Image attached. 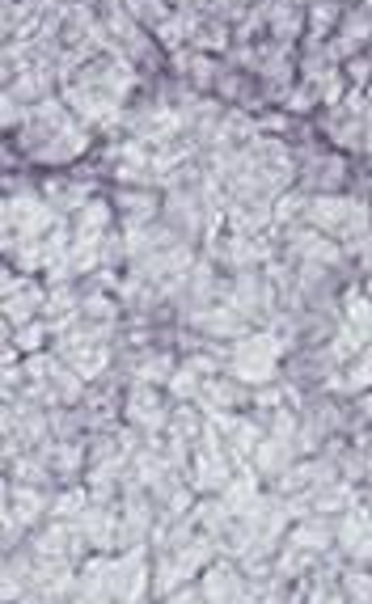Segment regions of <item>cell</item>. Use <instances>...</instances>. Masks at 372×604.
<instances>
[{
    "label": "cell",
    "instance_id": "1",
    "mask_svg": "<svg viewBox=\"0 0 372 604\" xmlns=\"http://www.w3.org/2000/svg\"><path fill=\"white\" fill-rule=\"evenodd\" d=\"M225 482H229V465H225V457H220L216 436L208 431V436H203V457H199V478H195V486H199V490H216V486H225Z\"/></svg>",
    "mask_w": 372,
    "mask_h": 604
},
{
    "label": "cell",
    "instance_id": "2",
    "mask_svg": "<svg viewBox=\"0 0 372 604\" xmlns=\"http://www.w3.org/2000/svg\"><path fill=\"white\" fill-rule=\"evenodd\" d=\"M203 600L208 604H237L241 600V579L229 566H212L208 579H203Z\"/></svg>",
    "mask_w": 372,
    "mask_h": 604
},
{
    "label": "cell",
    "instance_id": "3",
    "mask_svg": "<svg viewBox=\"0 0 372 604\" xmlns=\"http://www.w3.org/2000/svg\"><path fill=\"white\" fill-rule=\"evenodd\" d=\"M127 414H132L136 423H144V427H148V423L157 427V423L165 419V410H161V402L153 398V393H136V402H132V410H127Z\"/></svg>",
    "mask_w": 372,
    "mask_h": 604
},
{
    "label": "cell",
    "instance_id": "4",
    "mask_svg": "<svg viewBox=\"0 0 372 604\" xmlns=\"http://www.w3.org/2000/svg\"><path fill=\"white\" fill-rule=\"evenodd\" d=\"M364 524H368V516L360 512V524H356V516H351L347 524H343V550L347 554H356V558H364L368 554V545H364Z\"/></svg>",
    "mask_w": 372,
    "mask_h": 604
},
{
    "label": "cell",
    "instance_id": "5",
    "mask_svg": "<svg viewBox=\"0 0 372 604\" xmlns=\"http://www.w3.org/2000/svg\"><path fill=\"white\" fill-rule=\"evenodd\" d=\"M170 604H199V596H195V592H178Z\"/></svg>",
    "mask_w": 372,
    "mask_h": 604
}]
</instances>
